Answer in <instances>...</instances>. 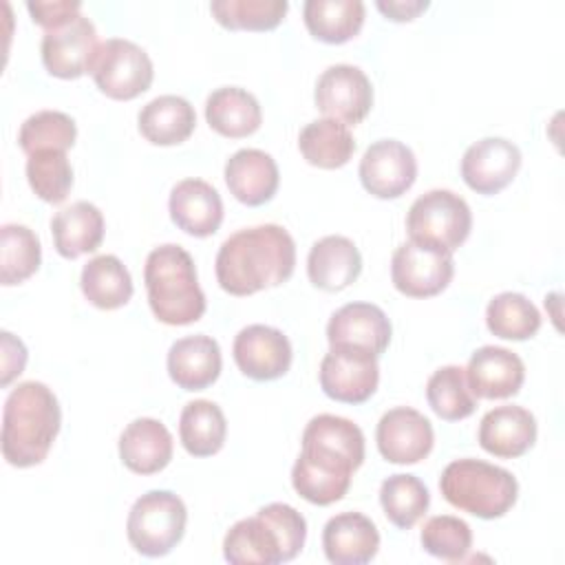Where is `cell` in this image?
Wrapping results in <instances>:
<instances>
[{
  "instance_id": "obj_31",
  "label": "cell",
  "mask_w": 565,
  "mask_h": 565,
  "mask_svg": "<svg viewBox=\"0 0 565 565\" xmlns=\"http://www.w3.org/2000/svg\"><path fill=\"white\" fill-rule=\"evenodd\" d=\"M307 31L327 44H342L355 38L364 24L362 0H307L302 4Z\"/></svg>"
},
{
  "instance_id": "obj_8",
  "label": "cell",
  "mask_w": 565,
  "mask_h": 565,
  "mask_svg": "<svg viewBox=\"0 0 565 565\" xmlns=\"http://www.w3.org/2000/svg\"><path fill=\"white\" fill-rule=\"evenodd\" d=\"M88 73L106 97L119 102H128L146 93L154 77L148 53L124 38H108L99 42Z\"/></svg>"
},
{
  "instance_id": "obj_10",
  "label": "cell",
  "mask_w": 565,
  "mask_h": 565,
  "mask_svg": "<svg viewBox=\"0 0 565 565\" xmlns=\"http://www.w3.org/2000/svg\"><path fill=\"white\" fill-rule=\"evenodd\" d=\"M313 99L318 110L329 119L355 126L371 113L373 86L362 68L333 64L318 77Z\"/></svg>"
},
{
  "instance_id": "obj_41",
  "label": "cell",
  "mask_w": 565,
  "mask_h": 565,
  "mask_svg": "<svg viewBox=\"0 0 565 565\" xmlns=\"http://www.w3.org/2000/svg\"><path fill=\"white\" fill-rule=\"evenodd\" d=\"M31 190L46 203H62L73 188V168L64 150H40L26 159Z\"/></svg>"
},
{
  "instance_id": "obj_17",
  "label": "cell",
  "mask_w": 565,
  "mask_h": 565,
  "mask_svg": "<svg viewBox=\"0 0 565 565\" xmlns=\"http://www.w3.org/2000/svg\"><path fill=\"white\" fill-rule=\"evenodd\" d=\"M391 320L371 302H349L335 309L327 322L329 347L366 351L380 358L391 342Z\"/></svg>"
},
{
  "instance_id": "obj_24",
  "label": "cell",
  "mask_w": 565,
  "mask_h": 565,
  "mask_svg": "<svg viewBox=\"0 0 565 565\" xmlns=\"http://www.w3.org/2000/svg\"><path fill=\"white\" fill-rule=\"evenodd\" d=\"M172 435L154 417L132 419L119 435V459L137 475H154L172 459Z\"/></svg>"
},
{
  "instance_id": "obj_16",
  "label": "cell",
  "mask_w": 565,
  "mask_h": 565,
  "mask_svg": "<svg viewBox=\"0 0 565 565\" xmlns=\"http://www.w3.org/2000/svg\"><path fill=\"white\" fill-rule=\"evenodd\" d=\"M380 455L388 463H417L428 457L435 444L433 424L411 406L386 411L375 428Z\"/></svg>"
},
{
  "instance_id": "obj_45",
  "label": "cell",
  "mask_w": 565,
  "mask_h": 565,
  "mask_svg": "<svg viewBox=\"0 0 565 565\" xmlns=\"http://www.w3.org/2000/svg\"><path fill=\"white\" fill-rule=\"evenodd\" d=\"M428 0H377L375 7L393 22H408L428 9Z\"/></svg>"
},
{
  "instance_id": "obj_34",
  "label": "cell",
  "mask_w": 565,
  "mask_h": 565,
  "mask_svg": "<svg viewBox=\"0 0 565 565\" xmlns=\"http://www.w3.org/2000/svg\"><path fill=\"white\" fill-rule=\"evenodd\" d=\"M227 435V422L212 399L188 402L179 417V439L192 457L216 455Z\"/></svg>"
},
{
  "instance_id": "obj_13",
  "label": "cell",
  "mask_w": 565,
  "mask_h": 565,
  "mask_svg": "<svg viewBox=\"0 0 565 565\" xmlns=\"http://www.w3.org/2000/svg\"><path fill=\"white\" fill-rule=\"evenodd\" d=\"M377 382V358L366 351L335 347L320 362V386L335 402L362 404L375 393Z\"/></svg>"
},
{
  "instance_id": "obj_1",
  "label": "cell",
  "mask_w": 565,
  "mask_h": 565,
  "mask_svg": "<svg viewBox=\"0 0 565 565\" xmlns=\"http://www.w3.org/2000/svg\"><path fill=\"white\" fill-rule=\"evenodd\" d=\"M296 267V243L276 223L245 227L227 236L216 254V280L232 296H249L287 282Z\"/></svg>"
},
{
  "instance_id": "obj_2",
  "label": "cell",
  "mask_w": 565,
  "mask_h": 565,
  "mask_svg": "<svg viewBox=\"0 0 565 565\" xmlns=\"http://www.w3.org/2000/svg\"><path fill=\"white\" fill-rule=\"evenodd\" d=\"M62 424L55 393L35 380L18 384L2 411V457L15 468L46 459Z\"/></svg>"
},
{
  "instance_id": "obj_29",
  "label": "cell",
  "mask_w": 565,
  "mask_h": 565,
  "mask_svg": "<svg viewBox=\"0 0 565 565\" xmlns=\"http://www.w3.org/2000/svg\"><path fill=\"white\" fill-rule=\"evenodd\" d=\"M205 119L223 137L241 139L260 128L263 113L258 99L241 86H221L205 99Z\"/></svg>"
},
{
  "instance_id": "obj_32",
  "label": "cell",
  "mask_w": 565,
  "mask_h": 565,
  "mask_svg": "<svg viewBox=\"0 0 565 565\" xmlns=\"http://www.w3.org/2000/svg\"><path fill=\"white\" fill-rule=\"evenodd\" d=\"M298 148L307 163L322 168V170H335L349 163L355 150V139L342 121L322 117L316 121H309L298 137Z\"/></svg>"
},
{
  "instance_id": "obj_30",
  "label": "cell",
  "mask_w": 565,
  "mask_h": 565,
  "mask_svg": "<svg viewBox=\"0 0 565 565\" xmlns=\"http://www.w3.org/2000/svg\"><path fill=\"white\" fill-rule=\"evenodd\" d=\"M137 126L150 143L174 146L194 132L196 113L185 97L159 95L139 110Z\"/></svg>"
},
{
  "instance_id": "obj_38",
  "label": "cell",
  "mask_w": 565,
  "mask_h": 565,
  "mask_svg": "<svg viewBox=\"0 0 565 565\" xmlns=\"http://www.w3.org/2000/svg\"><path fill=\"white\" fill-rule=\"evenodd\" d=\"M426 399L437 417L459 422L475 413L477 399L468 386L466 371L457 364L437 369L426 382Z\"/></svg>"
},
{
  "instance_id": "obj_3",
  "label": "cell",
  "mask_w": 565,
  "mask_h": 565,
  "mask_svg": "<svg viewBox=\"0 0 565 565\" xmlns=\"http://www.w3.org/2000/svg\"><path fill=\"white\" fill-rule=\"evenodd\" d=\"M305 539L307 521L294 505L267 503L227 530L223 556L234 565H278L294 561Z\"/></svg>"
},
{
  "instance_id": "obj_25",
  "label": "cell",
  "mask_w": 565,
  "mask_h": 565,
  "mask_svg": "<svg viewBox=\"0 0 565 565\" xmlns=\"http://www.w3.org/2000/svg\"><path fill=\"white\" fill-rule=\"evenodd\" d=\"M362 256L347 236L331 234L316 241L307 256V276L322 291H342L358 280Z\"/></svg>"
},
{
  "instance_id": "obj_23",
  "label": "cell",
  "mask_w": 565,
  "mask_h": 565,
  "mask_svg": "<svg viewBox=\"0 0 565 565\" xmlns=\"http://www.w3.org/2000/svg\"><path fill=\"white\" fill-rule=\"evenodd\" d=\"M225 183L245 205H263L278 190L280 174L271 154L258 148H241L225 163Z\"/></svg>"
},
{
  "instance_id": "obj_39",
  "label": "cell",
  "mask_w": 565,
  "mask_h": 565,
  "mask_svg": "<svg viewBox=\"0 0 565 565\" xmlns=\"http://www.w3.org/2000/svg\"><path fill=\"white\" fill-rule=\"evenodd\" d=\"M289 9L287 0H214L210 11L214 20L232 31H271Z\"/></svg>"
},
{
  "instance_id": "obj_42",
  "label": "cell",
  "mask_w": 565,
  "mask_h": 565,
  "mask_svg": "<svg viewBox=\"0 0 565 565\" xmlns=\"http://www.w3.org/2000/svg\"><path fill=\"white\" fill-rule=\"evenodd\" d=\"M419 541L430 556L457 563L463 561L472 547V530L459 516L437 514L424 523Z\"/></svg>"
},
{
  "instance_id": "obj_40",
  "label": "cell",
  "mask_w": 565,
  "mask_h": 565,
  "mask_svg": "<svg viewBox=\"0 0 565 565\" xmlns=\"http://www.w3.org/2000/svg\"><path fill=\"white\" fill-rule=\"evenodd\" d=\"M77 137V126L62 110H38L26 117L18 132L20 148L29 154L40 150H68Z\"/></svg>"
},
{
  "instance_id": "obj_11",
  "label": "cell",
  "mask_w": 565,
  "mask_h": 565,
  "mask_svg": "<svg viewBox=\"0 0 565 565\" xmlns=\"http://www.w3.org/2000/svg\"><path fill=\"white\" fill-rule=\"evenodd\" d=\"M97 46L95 24L86 15L77 13L68 22L44 31L40 44L42 64L53 77L75 79L90 71Z\"/></svg>"
},
{
  "instance_id": "obj_21",
  "label": "cell",
  "mask_w": 565,
  "mask_h": 565,
  "mask_svg": "<svg viewBox=\"0 0 565 565\" xmlns=\"http://www.w3.org/2000/svg\"><path fill=\"white\" fill-rule=\"evenodd\" d=\"M322 550L333 565H364L380 550V532L362 512H340L324 523Z\"/></svg>"
},
{
  "instance_id": "obj_4",
  "label": "cell",
  "mask_w": 565,
  "mask_h": 565,
  "mask_svg": "<svg viewBox=\"0 0 565 565\" xmlns=\"http://www.w3.org/2000/svg\"><path fill=\"white\" fill-rule=\"evenodd\" d=\"M148 305L163 324L183 327L205 313V294L196 280V267L188 249L174 243L154 247L143 265Z\"/></svg>"
},
{
  "instance_id": "obj_12",
  "label": "cell",
  "mask_w": 565,
  "mask_h": 565,
  "mask_svg": "<svg viewBox=\"0 0 565 565\" xmlns=\"http://www.w3.org/2000/svg\"><path fill=\"white\" fill-rule=\"evenodd\" d=\"M364 190L377 199L402 196L417 179V159L413 150L397 139L373 141L358 168Z\"/></svg>"
},
{
  "instance_id": "obj_5",
  "label": "cell",
  "mask_w": 565,
  "mask_h": 565,
  "mask_svg": "<svg viewBox=\"0 0 565 565\" xmlns=\"http://www.w3.org/2000/svg\"><path fill=\"white\" fill-rule=\"evenodd\" d=\"M439 490L452 508L479 519L503 516L519 497V483L510 470L470 457L455 459L444 468Z\"/></svg>"
},
{
  "instance_id": "obj_37",
  "label": "cell",
  "mask_w": 565,
  "mask_h": 565,
  "mask_svg": "<svg viewBox=\"0 0 565 565\" xmlns=\"http://www.w3.org/2000/svg\"><path fill=\"white\" fill-rule=\"evenodd\" d=\"M486 324L497 338L521 342L541 329V313L523 294L503 291L488 302Z\"/></svg>"
},
{
  "instance_id": "obj_33",
  "label": "cell",
  "mask_w": 565,
  "mask_h": 565,
  "mask_svg": "<svg viewBox=\"0 0 565 565\" xmlns=\"http://www.w3.org/2000/svg\"><path fill=\"white\" fill-rule=\"evenodd\" d=\"M79 287L84 298L97 309H119L132 298L130 271L113 254L90 258L82 269Z\"/></svg>"
},
{
  "instance_id": "obj_7",
  "label": "cell",
  "mask_w": 565,
  "mask_h": 565,
  "mask_svg": "<svg viewBox=\"0 0 565 565\" xmlns=\"http://www.w3.org/2000/svg\"><path fill=\"white\" fill-rule=\"evenodd\" d=\"M472 230L470 205L452 190H428L413 201L406 214V232L413 243L452 254Z\"/></svg>"
},
{
  "instance_id": "obj_9",
  "label": "cell",
  "mask_w": 565,
  "mask_h": 565,
  "mask_svg": "<svg viewBox=\"0 0 565 565\" xmlns=\"http://www.w3.org/2000/svg\"><path fill=\"white\" fill-rule=\"evenodd\" d=\"M452 274V254L413 241L402 243L391 258V280L408 298L437 296L448 287Z\"/></svg>"
},
{
  "instance_id": "obj_28",
  "label": "cell",
  "mask_w": 565,
  "mask_h": 565,
  "mask_svg": "<svg viewBox=\"0 0 565 565\" xmlns=\"http://www.w3.org/2000/svg\"><path fill=\"white\" fill-rule=\"evenodd\" d=\"M51 234L57 254L64 258L90 254L104 241V214L88 201H75L51 218Z\"/></svg>"
},
{
  "instance_id": "obj_27",
  "label": "cell",
  "mask_w": 565,
  "mask_h": 565,
  "mask_svg": "<svg viewBox=\"0 0 565 565\" xmlns=\"http://www.w3.org/2000/svg\"><path fill=\"white\" fill-rule=\"evenodd\" d=\"M300 441L302 450L335 459L351 470H358L364 461V435L360 426L340 415L320 413L311 417Z\"/></svg>"
},
{
  "instance_id": "obj_22",
  "label": "cell",
  "mask_w": 565,
  "mask_h": 565,
  "mask_svg": "<svg viewBox=\"0 0 565 565\" xmlns=\"http://www.w3.org/2000/svg\"><path fill=\"white\" fill-rule=\"evenodd\" d=\"M170 380L183 391H203L221 375V347L205 333L185 335L172 342L168 351Z\"/></svg>"
},
{
  "instance_id": "obj_43",
  "label": "cell",
  "mask_w": 565,
  "mask_h": 565,
  "mask_svg": "<svg viewBox=\"0 0 565 565\" xmlns=\"http://www.w3.org/2000/svg\"><path fill=\"white\" fill-rule=\"evenodd\" d=\"M26 9H29L33 22L44 26V31H49V29H55V26L68 22L71 18H75L82 9V2L79 0H53V2L29 0Z\"/></svg>"
},
{
  "instance_id": "obj_35",
  "label": "cell",
  "mask_w": 565,
  "mask_h": 565,
  "mask_svg": "<svg viewBox=\"0 0 565 565\" xmlns=\"http://www.w3.org/2000/svg\"><path fill=\"white\" fill-rule=\"evenodd\" d=\"M428 503V488L415 475L397 472L380 486V505L386 519L399 530H411L426 514Z\"/></svg>"
},
{
  "instance_id": "obj_15",
  "label": "cell",
  "mask_w": 565,
  "mask_h": 565,
  "mask_svg": "<svg viewBox=\"0 0 565 565\" xmlns=\"http://www.w3.org/2000/svg\"><path fill=\"white\" fill-rule=\"evenodd\" d=\"M521 168V150L503 137H483L461 157V179L477 194H497L510 185Z\"/></svg>"
},
{
  "instance_id": "obj_36",
  "label": "cell",
  "mask_w": 565,
  "mask_h": 565,
  "mask_svg": "<svg viewBox=\"0 0 565 565\" xmlns=\"http://www.w3.org/2000/svg\"><path fill=\"white\" fill-rule=\"evenodd\" d=\"M42 263L40 238L33 230L18 223L0 227V282L20 285L38 271Z\"/></svg>"
},
{
  "instance_id": "obj_19",
  "label": "cell",
  "mask_w": 565,
  "mask_h": 565,
  "mask_svg": "<svg viewBox=\"0 0 565 565\" xmlns=\"http://www.w3.org/2000/svg\"><path fill=\"white\" fill-rule=\"evenodd\" d=\"M172 223L190 236L205 238L223 223V201L214 185L203 179L179 181L168 199Z\"/></svg>"
},
{
  "instance_id": "obj_18",
  "label": "cell",
  "mask_w": 565,
  "mask_h": 565,
  "mask_svg": "<svg viewBox=\"0 0 565 565\" xmlns=\"http://www.w3.org/2000/svg\"><path fill=\"white\" fill-rule=\"evenodd\" d=\"M463 371L472 395L479 399L512 397L521 391L525 380L523 360L514 351L494 344L477 349Z\"/></svg>"
},
{
  "instance_id": "obj_14",
  "label": "cell",
  "mask_w": 565,
  "mask_h": 565,
  "mask_svg": "<svg viewBox=\"0 0 565 565\" xmlns=\"http://www.w3.org/2000/svg\"><path fill=\"white\" fill-rule=\"evenodd\" d=\"M232 355L243 375L256 382H269L289 371L294 351L289 338L280 329L247 324L236 333Z\"/></svg>"
},
{
  "instance_id": "obj_20",
  "label": "cell",
  "mask_w": 565,
  "mask_h": 565,
  "mask_svg": "<svg viewBox=\"0 0 565 565\" xmlns=\"http://www.w3.org/2000/svg\"><path fill=\"white\" fill-rule=\"evenodd\" d=\"M479 446L499 459L525 455L536 441L534 415L514 404H503L488 411L479 422Z\"/></svg>"
},
{
  "instance_id": "obj_44",
  "label": "cell",
  "mask_w": 565,
  "mask_h": 565,
  "mask_svg": "<svg viewBox=\"0 0 565 565\" xmlns=\"http://www.w3.org/2000/svg\"><path fill=\"white\" fill-rule=\"evenodd\" d=\"M0 335H2V377H0V384L7 386L15 375H20L24 371L26 349H24L22 340L11 335L9 331H2Z\"/></svg>"
},
{
  "instance_id": "obj_6",
  "label": "cell",
  "mask_w": 565,
  "mask_h": 565,
  "mask_svg": "<svg viewBox=\"0 0 565 565\" xmlns=\"http://www.w3.org/2000/svg\"><path fill=\"white\" fill-rule=\"evenodd\" d=\"M188 510L181 497L170 490H150L141 494L126 521V536L135 552L148 558L170 554L183 539Z\"/></svg>"
},
{
  "instance_id": "obj_26",
  "label": "cell",
  "mask_w": 565,
  "mask_h": 565,
  "mask_svg": "<svg viewBox=\"0 0 565 565\" xmlns=\"http://www.w3.org/2000/svg\"><path fill=\"white\" fill-rule=\"evenodd\" d=\"M353 470L324 455L300 450L291 468L294 490L313 505H331L340 501L351 486Z\"/></svg>"
}]
</instances>
